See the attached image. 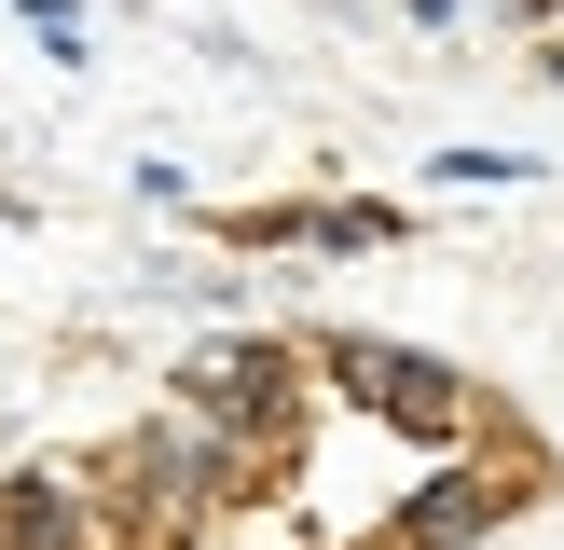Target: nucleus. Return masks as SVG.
<instances>
[{
	"label": "nucleus",
	"instance_id": "1",
	"mask_svg": "<svg viewBox=\"0 0 564 550\" xmlns=\"http://www.w3.org/2000/svg\"><path fill=\"white\" fill-rule=\"evenodd\" d=\"M83 468H97V509H110V537H124V550H165V537H193V522L248 509V495L275 482L262 440L207 427V413H180V399H165L152 427H124L110 454H83Z\"/></svg>",
	"mask_w": 564,
	"mask_h": 550
},
{
	"label": "nucleus",
	"instance_id": "2",
	"mask_svg": "<svg viewBox=\"0 0 564 550\" xmlns=\"http://www.w3.org/2000/svg\"><path fill=\"white\" fill-rule=\"evenodd\" d=\"M317 372L345 385L372 427H413L427 454H468V440H482L468 372H455V358H427V344H386V330H317Z\"/></svg>",
	"mask_w": 564,
	"mask_h": 550
},
{
	"label": "nucleus",
	"instance_id": "3",
	"mask_svg": "<svg viewBox=\"0 0 564 550\" xmlns=\"http://www.w3.org/2000/svg\"><path fill=\"white\" fill-rule=\"evenodd\" d=\"M303 372H317V344L235 330V344H193L180 372H165V399L207 413V427H235V440H262V454L290 468V440H303Z\"/></svg>",
	"mask_w": 564,
	"mask_h": 550
},
{
	"label": "nucleus",
	"instance_id": "4",
	"mask_svg": "<svg viewBox=\"0 0 564 550\" xmlns=\"http://www.w3.org/2000/svg\"><path fill=\"white\" fill-rule=\"evenodd\" d=\"M510 509H523V482H510V468L455 454V468H427V482H413L400 509H386V537H372V550H482Z\"/></svg>",
	"mask_w": 564,
	"mask_h": 550
},
{
	"label": "nucleus",
	"instance_id": "5",
	"mask_svg": "<svg viewBox=\"0 0 564 550\" xmlns=\"http://www.w3.org/2000/svg\"><path fill=\"white\" fill-rule=\"evenodd\" d=\"M0 550H124L97 509V468H14L0 482Z\"/></svg>",
	"mask_w": 564,
	"mask_h": 550
},
{
	"label": "nucleus",
	"instance_id": "6",
	"mask_svg": "<svg viewBox=\"0 0 564 550\" xmlns=\"http://www.w3.org/2000/svg\"><path fill=\"white\" fill-rule=\"evenodd\" d=\"M441 179H455V193H510L523 152H441Z\"/></svg>",
	"mask_w": 564,
	"mask_h": 550
}]
</instances>
